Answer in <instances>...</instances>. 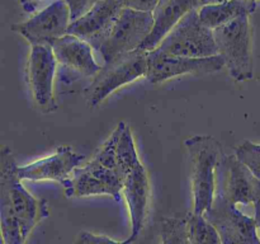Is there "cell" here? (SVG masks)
<instances>
[{
	"instance_id": "e0dca14e",
	"label": "cell",
	"mask_w": 260,
	"mask_h": 244,
	"mask_svg": "<svg viewBox=\"0 0 260 244\" xmlns=\"http://www.w3.org/2000/svg\"><path fill=\"white\" fill-rule=\"evenodd\" d=\"M202 7L201 0H159L152 12L154 27L140 48L152 51L161 43L168 33L192 10H198Z\"/></svg>"
},
{
	"instance_id": "ba28073f",
	"label": "cell",
	"mask_w": 260,
	"mask_h": 244,
	"mask_svg": "<svg viewBox=\"0 0 260 244\" xmlns=\"http://www.w3.org/2000/svg\"><path fill=\"white\" fill-rule=\"evenodd\" d=\"M218 231L223 244H259V226L255 218L246 216L221 196L215 195L213 202L203 214Z\"/></svg>"
},
{
	"instance_id": "d4e9b609",
	"label": "cell",
	"mask_w": 260,
	"mask_h": 244,
	"mask_svg": "<svg viewBox=\"0 0 260 244\" xmlns=\"http://www.w3.org/2000/svg\"><path fill=\"white\" fill-rule=\"evenodd\" d=\"M41 2H43V0H24L23 7H24L28 12H30V10L33 9V7H35V4H37V3H41Z\"/></svg>"
},
{
	"instance_id": "83f0119b",
	"label": "cell",
	"mask_w": 260,
	"mask_h": 244,
	"mask_svg": "<svg viewBox=\"0 0 260 244\" xmlns=\"http://www.w3.org/2000/svg\"><path fill=\"white\" fill-rule=\"evenodd\" d=\"M259 240H260V226H259ZM260 244V243H259Z\"/></svg>"
},
{
	"instance_id": "9a60e30c",
	"label": "cell",
	"mask_w": 260,
	"mask_h": 244,
	"mask_svg": "<svg viewBox=\"0 0 260 244\" xmlns=\"http://www.w3.org/2000/svg\"><path fill=\"white\" fill-rule=\"evenodd\" d=\"M84 155L74 151L71 146L57 147L55 154L42 158L40 160L17 168V174L20 180H56L65 187L70 180L74 170L79 168L84 160Z\"/></svg>"
},
{
	"instance_id": "484cf974",
	"label": "cell",
	"mask_w": 260,
	"mask_h": 244,
	"mask_svg": "<svg viewBox=\"0 0 260 244\" xmlns=\"http://www.w3.org/2000/svg\"><path fill=\"white\" fill-rule=\"evenodd\" d=\"M254 218H255L256 223H258V226H260V201L255 203V216Z\"/></svg>"
},
{
	"instance_id": "8992f818",
	"label": "cell",
	"mask_w": 260,
	"mask_h": 244,
	"mask_svg": "<svg viewBox=\"0 0 260 244\" xmlns=\"http://www.w3.org/2000/svg\"><path fill=\"white\" fill-rule=\"evenodd\" d=\"M155 50L168 55L194 58L218 55L213 29L203 24L198 10L188 13Z\"/></svg>"
},
{
	"instance_id": "8fae6325",
	"label": "cell",
	"mask_w": 260,
	"mask_h": 244,
	"mask_svg": "<svg viewBox=\"0 0 260 244\" xmlns=\"http://www.w3.org/2000/svg\"><path fill=\"white\" fill-rule=\"evenodd\" d=\"M225 66L220 55L212 57H184L159 52L157 50L149 51L147 55L146 79L152 84L165 81L185 74H210L220 71Z\"/></svg>"
},
{
	"instance_id": "30bf717a",
	"label": "cell",
	"mask_w": 260,
	"mask_h": 244,
	"mask_svg": "<svg viewBox=\"0 0 260 244\" xmlns=\"http://www.w3.org/2000/svg\"><path fill=\"white\" fill-rule=\"evenodd\" d=\"M70 24V9L66 2L55 0L25 22L13 24L12 29L23 36L30 46H51L56 40L68 35Z\"/></svg>"
},
{
	"instance_id": "4316f807",
	"label": "cell",
	"mask_w": 260,
	"mask_h": 244,
	"mask_svg": "<svg viewBox=\"0 0 260 244\" xmlns=\"http://www.w3.org/2000/svg\"><path fill=\"white\" fill-rule=\"evenodd\" d=\"M226 2V0H201V4L203 5H208V4H217V3H222Z\"/></svg>"
},
{
	"instance_id": "52a82bcc",
	"label": "cell",
	"mask_w": 260,
	"mask_h": 244,
	"mask_svg": "<svg viewBox=\"0 0 260 244\" xmlns=\"http://www.w3.org/2000/svg\"><path fill=\"white\" fill-rule=\"evenodd\" d=\"M154 27L152 13L122 9L111 33L104 41L99 52L104 63L123 53L132 52L142 46Z\"/></svg>"
},
{
	"instance_id": "cb8c5ba5",
	"label": "cell",
	"mask_w": 260,
	"mask_h": 244,
	"mask_svg": "<svg viewBox=\"0 0 260 244\" xmlns=\"http://www.w3.org/2000/svg\"><path fill=\"white\" fill-rule=\"evenodd\" d=\"M123 9L139 10V12L152 13L159 0H116Z\"/></svg>"
},
{
	"instance_id": "5bb4252c",
	"label": "cell",
	"mask_w": 260,
	"mask_h": 244,
	"mask_svg": "<svg viewBox=\"0 0 260 244\" xmlns=\"http://www.w3.org/2000/svg\"><path fill=\"white\" fill-rule=\"evenodd\" d=\"M122 9L123 8L116 0H102L83 17L71 22L69 35L84 40L94 50L99 51L111 33Z\"/></svg>"
},
{
	"instance_id": "7402d4cb",
	"label": "cell",
	"mask_w": 260,
	"mask_h": 244,
	"mask_svg": "<svg viewBox=\"0 0 260 244\" xmlns=\"http://www.w3.org/2000/svg\"><path fill=\"white\" fill-rule=\"evenodd\" d=\"M134 240L131 238L126 239L124 241H116L106 235H98V234L89 233V231H80L76 235L74 244H132Z\"/></svg>"
},
{
	"instance_id": "ac0fdd59",
	"label": "cell",
	"mask_w": 260,
	"mask_h": 244,
	"mask_svg": "<svg viewBox=\"0 0 260 244\" xmlns=\"http://www.w3.org/2000/svg\"><path fill=\"white\" fill-rule=\"evenodd\" d=\"M255 9L256 0H226L217 4L203 5L198 13L203 24L216 29L244 15L253 14Z\"/></svg>"
},
{
	"instance_id": "7c38bea8",
	"label": "cell",
	"mask_w": 260,
	"mask_h": 244,
	"mask_svg": "<svg viewBox=\"0 0 260 244\" xmlns=\"http://www.w3.org/2000/svg\"><path fill=\"white\" fill-rule=\"evenodd\" d=\"M57 65V60L50 45L30 46L27 63V80L36 104L45 112L55 109L53 80Z\"/></svg>"
},
{
	"instance_id": "2e32d148",
	"label": "cell",
	"mask_w": 260,
	"mask_h": 244,
	"mask_svg": "<svg viewBox=\"0 0 260 244\" xmlns=\"http://www.w3.org/2000/svg\"><path fill=\"white\" fill-rule=\"evenodd\" d=\"M122 192L126 198L129 218H131L129 238L135 241L144 228L150 198L149 177L142 163H139L124 175Z\"/></svg>"
},
{
	"instance_id": "5b68a950",
	"label": "cell",
	"mask_w": 260,
	"mask_h": 244,
	"mask_svg": "<svg viewBox=\"0 0 260 244\" xmlns=\"http://www.w3.org/2000/svg\"><path fill=\"white\" fill-rule=\"evenodd\" d=\"M149 51L142 48L123 53L104 63L101 71L94 76L90 85L85 89L89 107H96L121 86L146 76Z\"/></svg>"
},
{
	"instance_id": "3957f363",
	"label": "cell",
	"mask_w": 260,
	"mask_h": 244,
	"mask_svg": "<svg viewBox=\"0 0 260 244\" xmlns=\"http://www.w3.org/2000/svg\"><path fill=\"white\" fill-rule=\"evenodd\" d=\"M17 168L12 150L3 146L0 151V198L9 202L27 239L36 225L48 216V205L47 201L33 197L23 187Z\"/></svg>"
},
{
	"instance_id": "f1b7e54d",
	"label": "cell",
	"mask_w": 260,
	"mask_h": 244,
	"mask_svg": "<svg viewBox=\"0 0 260 244\" xmlns=\"http://www.w3.org/2000/svg\"><path fill=\"white\" fill-rule=\"evenodd\" d=\"M2 244H5V243H4V241H3V243H2Z\"/></svg>"
},
{
	"instance_id": "4fadbf2b",
	"label": "cell",
	"mask_w": 260,
	"mask_h": 244,
	"mask_svg": "<svg viewBox=\"0 0 260 244\" xmlns=\"http://www.w3.org/2000/svg\"><path fill=\"white\" fill-rule=\"evenodd\" d=\"M55 57L60 66V79L74 81L80 78L95 76L102 66L95 61L94 48L73 35H66L51 45Z\"/></svg>"
},
{
	"instance_id": "7a4b0ae2",
	"label": "cell",
	"mask_w": 260,
	"mask_h": 244,
	"mask_svg": "<svg viewBox=\"0 0 260 244\" xmlns=\"http://www.w3.org/2000/svg\"><path fill=\"white\" fill-rule=\"evenodd\" d=\"M192 165L193 212L203 215L216 195V169L223 155L222 145L208 135H197L185 141Z\"/></svg>"
},
{
	"instance_id": "9c48e42d",
	"label": "cell",
	"mask_w": 260,
	"mask_h": 244,
	"mask_svg": "<svg viewBox=\"0 0 260 244\" xmlns=\"http://www.w3.org/2000/svg\"><path fill=\"white\" fill-rule=\"evenodd\" d=\"M216 195L233 203L255 205L260 201V179L235 154L222 155L216 169Z\"/></svg>"
},
{
	"instance_id": "44dd1931",
	"label": "cell",
	"mask_w": 260,
	"mask_h": 244,
	"mask_svg": "<svg viewBox=\"0 0 260 244\" xmlns=\"http://www.w3.org/2000/svg\"><path fill=\"white\" fill-rule=\"evenodd\" d=\"M235 157L260 179V144L245 140L235 147Z\"/></svg>"
},
{
	"instance_id": "ffe728a7",
	"label": "cell",
	"mask_w": 260,
	"mask_h": 244,
	"mask_svg": "<svg viewBox=\"0 0 260 244\" xmlns=\"http://www.w3.org/2000/svg\"><path fill=\"white\" fill-rule=\"evenodd\" d=\"M160 244H190L188 239L185 216L184 218L162 219Z\"/></svg>"
},
{
	"instance_id": "6da1fadb",
	"label": "cell",
	"mask_w": 260,
	"mask_h": 244,
	"mask_svg": "<svg viewBox=\"0 0 260 244\" xmlns=\"http://www.w3.org/2000/svg\"><path fill=\"white\" fill-rule=\"evenodd\" d=\"M63 190L68 197L108 195L117 201L121 198L123 178L117 160L116 130L103 142L85 167H79L74 170Z\"/></svg>"
},
{
	"instance_id": "603a6c76",
	"label": "cell",
	"mask_w": 260,
	"mask_h": 244,
	"mask_svg": "<svg viewBox=\"0 0 260 244\" xmlns=\"http://www.w3.org/2000/svg\"><path fill=\"white\" fill-rule=\"evenodd\" d=\"M65 2L68 4L69 9H70L71 22H74V20L83 17L96 3L102 2V0H65Z\"/></svg>"
},
{
	"instance_id": "d6986e66",
	"label": "cell",
	"mask_w": 260,
	"mask_h": 244,
	"mask_svg": "<svg viewBox=\"0 0 260 244\" xmlns=\"http://www.w3.org/2000/svg\"><path fill=\"white\" fill-rule=\"evenodd\" d=\"M185 219L190 244H223L218 231L205 216L196 212H188Z\"/></svg>"
},
{
	"instance_id": "277c9868",
	"label": "cell",
	"mask_w": 260,
	"mask_h": 244,
	"mask_svg": "<svg viewBox=\"0 0 260 244\" xmlns=\"http://www.w3.org/2000/svg\"><path fill=\"white\" fill-rule=\"evenodd\" d=\"M250 15H244L213 29L218 55L222 57L230 75L238 81L254 76Z\"/></svg>"
}]
</instances>
